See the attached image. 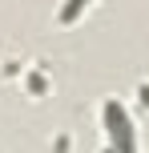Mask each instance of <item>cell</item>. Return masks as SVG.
Masks as SVG:
<instances>
[{
    "label": "cell",
    "mask_w": 149,
    "mask_h": 153,
    "mask_svg": "<svg viewBox=\"0 0 149 153\" xmlns=\"http://www.w3.org/2000/svg\"><path fill=\"white\" fill-rule=\"evenodd\" d=\"M101 125H105V137H109V145L117 153H133L137 149V129H133V117H129V109L121 105L117 97H109L101 105Z\"/></svg>",
    "instance_id": "1"
},
{
    "label": "cell",
    "mask_w": 149,
    "mask_h": 153,
    "mask_svg": "<svg viewBox=\"0 0 149 153\" xmlns=\"http://www.w3.org/2000/svg\"><path fill=\"white\" fill-rule=\"evenodd\" d=\"M85 4H93V0H64L61 12H56V20H61V24H73V20L81 16V8H85Z\"/></svg>",
    "instance_id": "2"
}]
</instances>
